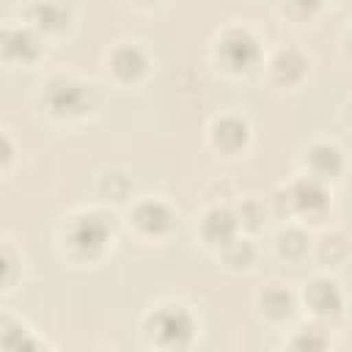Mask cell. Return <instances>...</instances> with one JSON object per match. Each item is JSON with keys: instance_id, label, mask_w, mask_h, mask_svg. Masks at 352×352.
<instances>
[{"instance_id": "cell-4", "label": "cell", "mask_w": 352, "mask_h": 352, "mask_svg": "<svg viewBox=\"0 0 352 352\" xmlns=\"http://www.w3.org/2000/svg\"><path fill=\"white\" fill-rule=\"evenodd\" d=\"M47 104L58 116H80L91 107V88L77 82H55L47 94Z\"/></svg>"}, {"instance_id": "cell-19", "label": "cell", "mask_w": 352, "mask_h": 352, "mask_svg": "<svg viewBox=\"0 0 352 352\" xmlns=\"http://www.w3.org/2000/svg\"><path fill=\"white\" fill-rule=\"evenodd\" d=\"M292 6L300 8V11H314V8L322 6V0H292Z\"/></svg>"}, {"instance_id": "cell-6", "label": "cell", "mask_w": 352, "mask_h": 352, "mask_svg": "<svg viewBox=\"0 0 352 352\" xmlns=\"http://www.w3.org/2000/svg\"><path fill=\"white\" fill-rule=\"evenodd\" d=\"M3 52L14 60H33L38 55V38L28 28H11L3 36Z\"/></svg>"}, {"instance_id": "cell-10", "label": "cell", "mask_w": 352, "mask_h": 352, "mask_svg": "<svg viewBox=\"0 0 352 352\" xmlns=\"http://www.w3.org/2000/svg\"><path fill=\"white\" fill-rule=\"evenodd\" d=\"M212 138H214V143H217L220 148L236 151V148L245 146V140H248V124L239 121V118H223V121L214 124Z\"/></svg>"}, {"instance_id": "cell-20", "label": "cell", "mask_w": 352, "mask_h": 352, "mask_svg": "<svg viewBox=\"0 0 352 352\" xmlns=\"http://www.w3.org/2000/svg\"><path fill=\"white\" fill-rule=\"evenodd\" d=\"M11 267H14V264H11V253H6V283L11 280Z\"/></svg>"}, {"instance_id": "cell-14", "label": "cell", "mask_w": 352, "mask_h": 352, "mask_svg": "<svg viewBox=\"0 0 352 352\" xmlns=\"http://www.w3.org/2000/svg\"><path fill=\"white\" fill-rule=\"evenodd\" d=\"M275 77L278 80H286V82H292V80H297L300 74H302V69H305V60L294 52V50H286V52H280L278 58H275Z\"/></svg>"}, {"instance_id": "cell-1", "label": "cell", "mask_w": 352, "mask_h": 352, "mask_svg": "<svg viewBox=\"0 0 352 352\" xmlns=\"http://www.w3.org/2000/svg\"><path fill=\"white\" fill-rule=\"evenodd\" d=\"M195 333L192 316L182 308V305H165L160 308L151 319H148V336L160 344V346H170V349H182L190 344Z\"/></svg>"}, {"instance_id": "cell-8", "label": "cell", "mask_w": 352, "mask_h": 352, "mask_svg": "<svg viewBox=\"0 0 352 352\" xmlns=\"http://www.w3.org/2000/svg\"><path fill=\"white\" fill-rule=\"evenodd\" d=\"M236 234V217L228 209H212L204 220V236L212 245H226Z\"/></svg>"}, {"instance_id": "cell-15", "label": "cell", "mask_w": 352, "mask_h": 352, "mask_svg": "<svg viewBox=\"0 0 352 352\" xmlns=\"http://www.w3.org/2000/svg\"><path fill=\"white\" fill-rule=\"evenodd\" d=\"M261 308L270 314V316H275V319H283V316H289L292 314V297L283 292V289H270V292H264L261 294Z\"/></svg>"}, {"instance_id": "cell-5", "label": "cell", "mask_w": 352, "mask_h": 352, "mask_svg": "<svg viewBox=\"0 0 352 352\" xmlns=\"http://www.w3.org/2000/svg\"><path fill=\"white\" fill-rule=\"evenodd\" d=\"M305 300H308L311 311L319 316H338V311H341V292L333 280H324V278H316L305 289Z\"/></svg>"}, {"instance_id": "cell-16", "label": "cell", "mask_w": 352, "mask_h": 352, "mask_svg": "<svg viewBox=\"0 0 352 352\" xmlns=\"http://www.w3.org/2000/svg\"><path fill=\"white\" fill-rule=\"evenodd\" d=\"M308 248V239L300 234V231H286L278 236V250L286 256V258H300Z\"/></svg>"}, {"instance_id": "cell-12", "label": "cell", "mask_w": 352, "mask_h": 352, "mask_svg": "<svg viewBox=\"0 0 352 352\" xmlns=\"http://www.w3.org/2000/svg\"><path fill=\"white\" fill-rule=\"evenodd\" d=\"M113 72L121 80H135L146 72V55L138 47H121L113 55Z\"/></svg>"}, {"instance_id": "cell-3", "label": "cell", "mask_w": 352, "mask_h": 352, "mask_svg": "<svg viewBox=\"0 0 352 352\" xmlns=\"http://www.w3.org/2000/svg\"><path fill=\"white\" fill-rule=\"evenodd\" d=\"M113 231V223L104 214H82L69 228V242L80 253H99Z\"/></svg>"}, {"instance_id": "cell-2", "label": "cell", "mask_w": 352, "mask_h": 352, "mask_svg": "<svg viewBox=\"0 0 352 352\" xmlns=\"http://www.w3.org/2000/svg\"><path fill=\"white\" fill-rule=\"evenodd\" d=\"M217 58L223 60L226 69L231 72H248L258 60V41L248 30H228L220 38Z\"/></svg>"}, {"instance_id": "cell-18", "label": "cell", "mask_w": 352, "mask_h": 352, "mask_svg": "<svg viewBox=\"0 0 352 352\" xmlns=\"http://www.w3.org/2000/svg\"><path fill=\"white\" fill-rule=\"evenodd\" d=\"M324 344L327 341H324L322 330H316V327H302L300 336L292 341V346H297V349H322Z\"/></svg>"}, {"instance_id": "cell-13", "label": "cell", "mask_w": 352, "mask_h": 352, "mask_svg": "<svg viewBox=\"0 0 352 352\" xmlns=\"http://www.w3.org/2000/svg\"><path fill=\"white\" fill-rule=\"evenodd\" d=\"M308 162L316 176H336L341 170V154L333 146H314L308 154Z\"/></svg>"}, {"instance_id": "cell-7", "label": "cell", "mask_w": 352, "mask_h": 352, "mask_svg": "<svg viewBox=\"0 0 352 352\" xmlns=\"http://www.w3.org/2000/svg\"><path fill=\"white\" fill-rule=\"evenodd\" d=\"M135 223L138 228H143L146 234H162L170 228L173 217H170V209L160 201H146L135 209Z\"/></svg>"}, {"instance_id": "cell-21", "label": "cell", "mask_w": 352, "mask_h": 352, "mask_svg": "<svg viewBox=\"0 0 352 352\" xmlns=\"http://www.w3.org/2000/svg\"><path fill=\"white\" fill-rule=\"evenodd\" d=\"M349 118H352V113H349Z\"/></svg>"}, {"instance_id": "cell-17", "label": "cell", "mask_w": 352, "mask_h": 352, "mask_svg": "<svg viewBox=\"0 0 352 352\" xmlns=\"http://www.w3.org/2000/svg\"><path fill=\"white\" fill-rule=\"evenodd\" d=\"M223 253H226V261L234 264V267H245V264H250V258H253V248H250V242H245V239H231V242H226V245H223Z\"/></svg>"}, {"instance_id": "cell-9", "label": "cell", "mask_w": 352, "mask_h": 352, "mask_svg": "<svg viewBox=\"0 0 352 352\" xmlns=\"http://www.w3.org/2000/svg\"><path fill=\"white\" fill-rule=\"evenodd\" d=\"M289 198H292V204L300 212H308V214L322 212L327 206V195H324V190H322V184L316 179H305V182L294 184V190L289 192Z\"/></svg>"}, {"instance_id": "cell-11", "label": "cell", "mask_w": 352, "mask_h": 352, "mask_svg": "<svg viewBox=\"0 0 352 352\" xmlns=\"http://www.w3.org/2000/svg\"><path fill=\"white\" fill-rule=\"evenodd\" d=\"M30 19L44 30H58L69 22V8L58 0H41L30 8Z\"/></svg>"}]
</instances>
